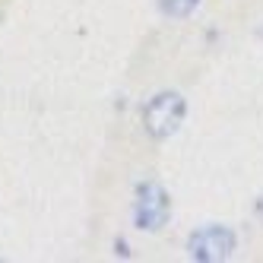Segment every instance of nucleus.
Masks as SVG:
<instances>
[{
  "mask_svg": "<svg viewBox=\"0 0 263 263\" xmlns=\"http://www.w3.org/2000/svg\"><path fill=\"white\" fill-rule=\"evenodd\" d=\"M184 111H187V105L178 92H159V96L149 99V105L143 108V127L149 130V137L165 140L181 127Z\"/></svg>",
  "mask_w": 263,
  "mask_h": 263,
  "instance_id": "1",
  "label": "nucleus"
},
{
  "mask_svg": "<svg viewBox=\"0 0 263 263\" xmlns=\"http://www.w3.org/2000/svg\"><path fill=\"white\" fill-rule=\"evenodd\" d=\"M200 7V0H159V10L172 20H187Z\"/></svg>",
  "mask_w": 263,
  "mask_h": 263,
  "instance_id": "4",
  "label": "nucleus"
},
{
  "mask_svg": "<svg viewBox=\"0 0 263 263\" xmlns=\"http://www.w3.org/2000/svg\"><path fill=\"white\" fill-rule=\"evenodd\" d=\"M168 213H172V203H168V194L162 191V187L156 181L140 184V191H137V210H134V219H137L140 229H146V232L162 229Z\"/></svg>",
  "mask_w": 263,
  "mask_h": 263,
  "instance_id": "3",
  "label": "nucleus"
},
{
  "mask_svg": "<svg viewBox=\"0 0 263 263\" xmlns=\"http://www.w3.org/2000/svg\"><path fill=\"white\" fill-rule=\"evenodd\" d=\"M187 251H191L194 260H203V263L225 260L235 251V232L225 229V225H203V229H197L191 235Z\"/></svg>",
  "mask_w": 263,
  "mask_h": 263,
  "instance_id": "2",
  "label": "nucleus"
},
{
  "mask_svg": "<svg viewBox=\"0 0 263 263\" xmlns=\"http://www.w3.org/2000/svg\"><path fill=\"white\" fill-rule=\"evenodd\" d=\"M257 35H260V39H263V26H260V29H257Z\"/></svg>",
  "mask_w": 263,
  "mask_h": 263,
  "instance_id": "6",
  "label": "nucleus"
},
{
  "mask_svg": "<svg viewBox=\"0 0 263 263\" xmlns=\"http://www.w3.org/2000/svg\"><path fill=\"white\" fill-rule=\"evenodd\" d=\"M257 219L263 222V194H260V200H257Z\"/></svg>",
  "mask_w": 263,
  "mask_h": 263,
  "instance_id": "5",
  "label": "nucleus"
}]
</instances>
